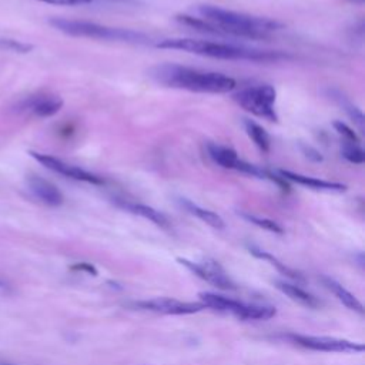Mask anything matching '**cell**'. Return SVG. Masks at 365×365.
Masks as SVG:
<instances>
[{
	"label": "cell",
	"instance_id": "cell-2",
	"mask_svg": "<svg viewBox=\"0 0 365 365\" xmlns=\"http://www.w3.org/2000/svg\"><path fill=\"white\" fill-rule=\"evenodd\" d=\"M195 11L202 20L217 26L225 37H244V38H265L269 33L282 29V24L268 17L250 16L234 10H227L218 6L200 4Z\"/></svg>",
	"mask_w": 365,
	"mask_h": 365
},
{
	"label": "cell",
	"instance_id": "cell-31",
	"mask_svg": "<svg viewBox=\"0 0 365 365\" xmlns=\"http://www.w3.org/2000/svg\"><path fill=\"white\" fill-rule=\"evenodd\" d=\"M349 1H356V3H364L365 0H349Z\"/></svg>",
	"mask_w": 365,
	"mask_h": 365
},
{
	"label": "cell",
	"instance_id": "cell-20",
	"mask_svg": "<svg viewBox=\"0 0 365 365\" xmlns=\"http://www.w3.org/2000/svg\"><path fill=\"white\" fill-rule=\"evenodd\" d=\"M244 128L248 134V137L254 141V144L261 150V151H269V135L268 133L255 121L244 118Z\"/></svg>",
	"mask_w": 365,
	"mask_h": 365
},
{
	"label": "cell",
	"instance_id": "cell-21",
	"mask_svg": "<svg viewBox=\"0 0 365 365\" xmlns=\"http://www.w3.org/2000/svg\"><path fill=\"white\" fill-rule=\"evenodd\" d=\"M277 314V309L271 305H258V304H245L241 314L240 319L244 321H259V319H269Z\"/></svg>",
	"mask_w": 365,
	"mask_h": 365
},
{
	"label": "cell",
	"instance_id": "cell-29",
	"mask_svg": "<svg viewBox=\"0 0 365 365\" xmlns=\"http://www.w3.org/2000/svg\"><path fill=\"white\" fill-rule=\"evenodd\" d=\"M6 287H7V285H6L3 281H0V288H6Z\"/></svg>",
	"mask_w": 365,
	"mask_h": 365
},
{
	"label": "cell",
	"instance_id": "cell-7",
	"mask_svg": "<svg viewBox=\"0 0 365 365\" xmlns=\"http://www.w3.org/2000/svg\"><path fill=\"white\" fill-rule=\"evenodd\" d=\"M177 261L184 265L187 269H190L194 275L200 277L201 279L212 284L214 287L225 291L235 289V282L228 277V274L224 271V268L214 259H204L200 262L190 261L187 258H177Z\"/></svg>",
	"mask_w": 365,
	"mask_h": 365
},
{
	"label": "cell",
	"instance_id": "cell-12",
	"mask_svg": "<svg viewBox=\"0 0 365 365\" xmlns=\"http://www.w3.org/2000/svg\"><path fill=\"white\" fill-rule=\"evenodd\" d=\"M278 174L285 178L287 181H294L299 185L308 187L311 190L315 191H325V192H344L346 190L345 184L341 182H334V181H325V180H319L315 177H309V175H304V174H298V173H292L288 170H279Z\"/></svg>",
	"mask_w": 365,
	"mask_h": 365
},
{
	"label": "cell",
	"instance_id": "cell-6",
	"mask_svg": "<svg viewBox=\"0 0 365 365\" xmlns=\"http://www.w3.org/2000/svg\"><path fill=\"white\" fill-rule=\"evenodd\" d=\"M288 338L307 349L322 351V352H362L365 346L359 342H352L348 339H339L332 336H314V335H298L289 334Z\"/></svg>",
	"mask_w": 365,
	"mask_h": 365
},
{
	"label": "cell",
	"instance_id": "cell-27",
	"mask_svg": "<svg viewBox=\"0 0 365 365\" xmlns=\"http://www.w3.org/2000/svg\"><path fill=\"white\" fill-rule=\"evenodd\" d=\"M38 1L48 3V4H57V6H80V4L91 3L93 0H38Z\"/></svg>",
	"mask_w": 365,
	"mask_h": 365
},
{
	"label": "cell",
	"instance_id": "cell-10",
	"mask_svg": "<svg viewBox=\"0 0 365 365\" xmlns=\"http://www.w3.org/2000/svg\"><path fill=\"white\" fill-rule=\"evenodd\" d=\"M63 107V100L54 94H36L24 98L19 108L38 118H47L57 114Z\"/></svg>",
	"mask_w": 365,
	"mask_h": 365
},
{
	"label": "cell",
	"instance_id": "cell-4",
	"mask_svg": "<svg viewBox=\"0 0 365 365\" xmlns=\"http://www.w3.org/2000/svg\"><path fill=\"white\" fill-rule=\"evenodd\" d=\"M48 23L58 31L73 37H87V38H97V40H106V41L130 43V44H145L150 41V37L141 31H135L130 29L108 27V26L91 23V21H84V20L53 17L48 20Z\"/></svg>",
	"mask_w": 365,
	"mask_h": 365
},
{
	"label": "cell",
	"instance_id": "cell-3",
	"mask_svg": "<svg viewBox=\"0 0 365 365\" xmlns=\"http://www.w3.org/2000/svg\"><path fill=\"white\" fill-rule=\"evenodd\" d=\"M160 48L181 50L198 56L222 58V60H248V61H277L288 58L287 54L281 51H268V50H255L242 46H234L228 43H217L210 40H197V38H165L155 44Z\"/></svg>",
	"mask_w": 365,
	"mask_h": 365
},
{
	"label": "cell",
	"instance_id": "cell-17",
	"mask_svg": "<svg viewBox=\"0 0 365 365\" xmlns=\"http://www.w3.org/2000/svg\"><path fill=\"white\" fill-rule=\"evenodd\" d=\"M274 285L282 292L285 294L287 297H289L292 301H297L305 307H309V308H317L319 307V299L317 297H314L312 294L307 292L305 289L299 288L298 285H294V284H289V282H285V281H274Z\"/></svg>",
	"mask_w": 365,
	"mask_h": 365
},
{
	"label": "cell",
	"instance_id": "cell-16",
	"mask_svg": "<svg viewBox=\"0 0 365 365\" xmlns=\"http://www.w3.org/2000/svg\"><path fill=\"white\" fill-rule=\"evenodd\" d=\"M321 281L346 308H349L358 314H364V307L358 301V298L355 295H352L348 289H345L339 282H336L334 278L327 277V275H322Z\"/></svg>",
	"mask_w": 365,
	"mask_h": 365
},
{
	"label": "cell",
	"instance_id": "cell-24",
	"mask_svg": "<svg viewBox=\"0 0 365 365\" xmlns=\"http://www.w3.org/2000/svg\"><path fill=\"white\" fill-rule=\"evenodd\" d=\"M336 98H338V101L341 103V106L344 107V110L346 111L348 117L356 124V127L359 128V131L364 133V131H365V117H364L362 111H361L358 107H355L352 103H349L348 100H345L341 94H339Z\"/></svg>",
	"mask_w": 365,
	"mask_h": 365
},
{
	"label": "cell",
	"instance_id": "cell-15",
	"mask_svg": "<svg viewBox=\"0 0 365 365\" xmlns=\"http://www.w3.org/2000/svg\"><path fill=\"white\" fill-rule=\"evenodd\" d=\"M124 210L135 214V215H140L145 220H150L151 222H154L155 225L161 227V228H170V221L168 218L160 212L158 210L150 207V205H145V204H140V202H128V201H121L118 202Z\"/></svg>",
	"mask_w": 365,
	"mask_h": 365
},
{
	"label": "cell",
	"instance_id": "cell-30",
	"mask_svg": "<svg viewBox=\"0 0 365 365\" xmlns=\"http://www.w3.org/2000/svg\"><path fill=\"white\" fill-rule=\"evenodd\" d=\"M0 365H14V364H10V362H0Z\"/></svg>",
	"mask_w": 365,
	"mask_h": 365
},
{
	"label": "cell",
	"instance_id": "cell-5",
	"mask_svg": "<svg viewBox=\"0 0 365 365\" xmlns=\"http://www.w3.org/2000/svg\"><path fill=\"white\" fill-rule=\"evenodd\" d=\"M275 97H277V91L269 84L250 86V87L241 88L232 96L234 101L240 107L268 121H278V115L274 108Z\"/></svg>",
	"mask_w": 365,
	"mask_h": 365
},
{
	"label": "cell",
	"instance_id": "cell-14",
	"mask_svg": "<svg viewBox=\"0 0 365 365\" xmlns=\"http://www.w3.org/2000/svg\"><path fill=\"white\" fill-rule=\"evenodd\" d=\"M207 151L208 155L211 157V160L218 164L222 168H228V170H235L241 161V158L238 157V154L225 145H220L217 143H208L207 144Z\"/></svg>",
	"mask_w": 365,
	"mask_h": 365
},
{
	"label": "cell",
	"instance_id": "cell-11",
	"mask_svg": "<svg viewBox=\"0 0 365 365\" xmlns=\"http://www.w3.org/2000/svg\"><path fill=\"white\" fill-rule=\"evenodd\" d=\"M27 187L29 191L43 204L48 205V207H58L63 204L64 197L61 194V191L48 180L38 177V175H29L27 180Z\"/></svg>",
	"mask_w": 365,
	"mask_h": 365
},
{
	"label": "cell",
	"instance_id": "cell-23",
	"mask_svg": "<svg viewBox=\"0 0 365 365\" xmlns=\"http://www.w3.org/2000/svg\"><path fill=\"white\" fill-rule=\"evenodd\" d=\"M240 215H241L244 220L250 221L251 224H254V225H257V227H259V228H264V230H267V231H271V232H275V234H282V232H284V228H282L278 222H275V221H272V220H269V218L258 217V215L248 214V212H240Z\"/></svg>",
	"mask_w": 365,
	"mask_h": 365
},
{
	"label": "cell",
	"instance_id": "cell-8",
	"mask_svg": "<svg viewBox=\"0 0 365 365\" xmlns=\"http://www.w3.org/2000/svg\"><path fill=\"white\" fill-rule=\"evenodd\" d=\"M29 154L36 160L38 161L41 165H44L46 168L57 173V174H61L67 178H71V180H76V181H83V182H88V184H94V185H101L104 184V180L100 178L98 175L93 174V173H88L77 165H73V164H68L57 157H53V155H48V154H43V153H37V151H29Z\"/></svg>",
	"mask_w": 365,
	"mask_h": 365
},
{
	"label": "cell",
	"instance_id": "cell-26",
	"mask_svg": "<svg viewBox=\"0 0 365 365\" xmlns=\"http://www.w3.org/2000/svg\"><path fill=\"white\" fill-rule=\"evenodd\" d=\"M301 147V151H302V154L308 158V160H311V161H315V163H319V161H322V155H321V153L318 151V150H315L314 147H311V145H307V144H301L299 145Z\"/></svg>",
	"mask_w": 365,
	"mask_h": 365
},
{
	"label": "cell",
	"instance_id": "cell-13",
	"mask_svg": "<svg viewBox=\"0 0 365 365\" xmlns=\"http://www.w3.org/2000/svg\"><path fill=\"white\" fill-rule=\"evenodd\" d=\"M200 302L207 308H212L217 311H224V312H230L232 315H235L237 318L240 317L245 302H241L238 299H232L220 294H214V292H200L198 294Z\"/></svg>",
	"mask_w": 365,
	"mask_h": 365
},
{
	"label": "cell",
	"instance_id": "cell-25",
	"mask_svg": "<svg viewBox=\"0 0 365 365\" xmlns=\"http://www.w3.org/2000/svg\"><path fill=\"white\" fill-rule=\"evenodd\" d=\"M332 125H334V128L338 131V134L342 135V140H348V141H355V143H358V137H356L355 131H354L351 127H348L345 123H342V121H334Z\"/></svg>",
	"mask_w": 365,
	"mask_h": 365
},
{
	"label": "cell",
	"instance_id": "cell-22",
	"mask_svg": "<svg viewBox=\"0 0 365 365\" xmlns=\"http://www.w3.org/2000/svg\"><path fill=\"white\" fill-rule=\"evenodd\" d=\"M341 153L345 157V160H348L349 163L354 164H362L365 161V153L361 148V145L355 141H348V140H342L341 144Z\"/></svg>",
	"mask_w": 365,
	"mask_h": 365
},
{
	"label": "cell",
	"instance_id": "cell-28",
	"mask_svg": "<svg viewBox=\"0 0 365 365\" xmlns=\"http://www.w3.org/2000/svg\"><path fill=\"white\" fill-rule=\"evenodd\" d=\"M70 269L73 271H84L87 274H91V275H97V269L94 265L88 264V262H78V264H74L70 267Z\"/></svg>",
	"mask_w": 365,
	"mask_h": 365
},
{
	"label": "cell",
	"instance_id": "cell-18",
	"mask_svg": "<svg viewBox=\"0 0 365 365\" xmlns=\"http://www.w3.org/2000/svg\"><path fill=\"white\" fill-rule=\"evenodd\" d=\"M178 202H180V205H181L184 210H187L190 214H192V215L197 217L198 220L204 221V222L208 224L210 227L217 228V230L224 228L225 224H224L222 218H221L218 214H215L214 211L205 210V208H202V207L194 204L192 201H190V200H187V198H178Z\"/></svg>",
	"mask_w": 365,
	"mask_h": 365
},
{
	"label": "cell",
	"instance_id": "cell-19",
	"mask_svg": "<svg viewBox=\"0 0 365 365\" xmlns=\"http://www.w3.org/2000/svg\"><path fill=\"white\" fill-rule=\"evenodd\" d=\"M248 250H250V252L254 255V257H257V258H259V259H265V261H268L271 265H274L281 274H284L285 277H288V278H291V279H295V281H305V278L299 274V272H297V271H294L292 268H289V267H287L284 262H281L278 258H275L274 255H271L269 252H267V251H264V250H261V248H257V247H254V245H250L248 247Z\"/></svg>",
	"mask_w": 365,
	"mask_h": 365
},
{
	"label": "cell",
	"instance_id": "cell-9",
	"mask_svg": "<svg viewBox=\"0 0 365 365\" xmlns=\"http://www.w3.org/2000/svg\"><path fill=\"white\" fill-rule=\"evenodd\" d=\"M133 307L144 311H153L158 314H167V315H188L202 311L205 307L201 302H188V301H180L174 298H153V299H144L137 301L133 304Z\"/></svg>",
	"mask_w": 365,
	"mask_h": 365
},
{
	"label": "cell",
	"instance_id": "cell-1",
	"mask_svg": "<svg viewBox=\"0 0 365 365\" xmlns=\"http://www.w3.org/2000/svg\"><path fill=\"white\" fill-rule=\"evenodd\" d=\"M150 77L165 87L197 93L222 94L232 91L237 86L235 80L230 76L215 71L191 68L173 63L158 64L153 67L150 70Z\"/></svg>",
	"mask_w": 365,
	"mask_h": 365
}]
</instances>
